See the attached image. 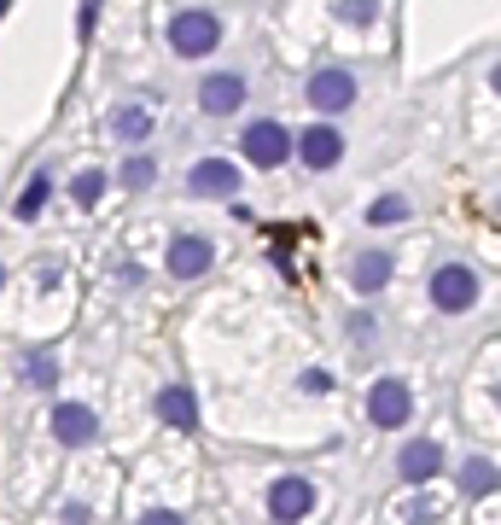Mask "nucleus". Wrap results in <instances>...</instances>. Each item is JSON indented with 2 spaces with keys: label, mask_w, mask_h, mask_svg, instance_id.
Returning a JSON list of instances; mask_svg holds the SVG:
<instances>
[{
  "label": "nucleus",
  "mask_w": 501,
  "mask_h": 525,
  "mask_svg": "<svg viewBox=\"0 0 501 525\" xmlns=\"http://www.w3.org/2000/svg\"><path fill=\"white\" fill-rule=\"evenodd\" d=\"M169 47H175L181 59H204V53H216V47H222V24H216V12H175V18H169Z\"/></svg>",
  "instance_id": "obj_1"
},
{
  "label": "nucleus",
  "mask_w": 501,
  "mask_h": 525,
  "mask_svg": "<svg viewBox=\"0 0 501 525\" xmlns=\"http://www.w3.org/2000/svg\"><path fill=\"white\" fill-rule=\"evenodd\" d=\"M432 304L443 315H461L478 304V269H467V263H443L432 275Z\"/></svg>",
  "instance_id": "obj_2"
},
{
  "label": "nucleus",
  "mask_w": 501,
  "mask_h": 525,
  "mask_svg": "<svg viewBox=\"0 0 501 525\" xmlns=\"http://www.w3.org/2000/svg\"><path fill=\"white\" fill-rule=\"evenodd\" d=\"M239 140H245V158H251L257 170H280V164L292 158V135H286L280 123H268V117H257Z\"/></svg>",
  "instance_id": "obj_3"
},
{
  "label": "nucleus",
  "mask_w": 501,
  "mask_h": 525,
  "mask_svg": "<svg viewBox=\"0 0 501 525\" xmlns=\"http://www.w3.org/2000/svg\"><path fill=\"white\" fill-rule=\"evenodd\" d=\"M309 508H315V485H309L303 473H286V479H274V490H268V514H274L280 525L309 520Z\"/></svg>",
  "instance_id": "obj_4"
},
{
  "label": "nucleus",
  "mask_w": 501,
  "mask_h": 525,
  "mask_svg": "<svg viewBox=\"0 0 501 525\" xmlns=\"http://www.w3.org/2000/svg\"><path fill=\"white\" fill-rule=\"evenodd\" d=\"M239 105H245V76L216 70V76H204L199 82V111L204 117H234Z\"/></svg>",
  "instance_id": "obj_5"
},
{
  "label": "nucleus",
  "mask_w": 501,
  "mask_h": 525,
  "mask_svg": "<svg viewBox=\"0 0 501 525\" xmlns=\"http://www.w3.org/2000/svg\"><path fill=\"white\" fill-rule=\"evenodd\" d=\"M350 100H356V76H350V70L327 65V70H315V76H309V105H315V111H327V117H333V111H344Z\"/></svg>",
  "instance_id": "obj_6"
},
{
  "label": "nucleus",
  "mask_w": 501,
  "mask_h": 525,
  "mask_svg": "<svg viewBox=\"0 0 501 525\" xmlns=\"http://www.w3.org/2000/svg\"><path fill=\"white\" fill-rule=\"evenodd\" d=\"M292 146H298V158L309 170H333L338 158H344V135H338L333 123H315V129L292 135Z\"/></svg>",
  "instance_id": "obj_7"
},
{
  "label": "nucleus",
  "mask_w": 501,
  "mask_h": 525,
  "mask_svg": "<svg viewBox=\"0 0 501 525\" xmlns=\"http://www.w3.org/2000/svg\"><path fill=\"white\" fill-rule=\"evenodd\" d=\"M187 187H193V199H234L239 193V170L228 158H199L193 175H187Z\"/></svg>",
  "instance_id": "obj_8"
},
{
  "label": "nucleus",
  "mask_w": 501,
  "mask_h": 525,
  "mask_svg": "<svg viewBox=\"0 0 501 525\" xmlns=\"http://www.w3.org/2000/svg\"><path fill=\"white\" fill-rule=\"evenodd\" d=\"M368 415H373V426H402V420L414 415V397H408V385H402V380H373Z\"/></svg>",
  "instance_id": "obj_9"
},
{
  "label": "nucleus",
  "mask_w": 501,
  "mask_h": 525,
  "mask_svg": "<svg viewBox=\"0 0 501 525\" xmlns=\"http://www.w3.org/2000/svg\"><path fill=\"white\" fill-rule=\"evenodd\" d=\"M210 263H216V245L199 240V234H181V240L169 245V275H175V280L210 275Z\"/></svg>",
  "instance_id": "obj_10"
},
{
  "label": "nucleus",
  "mask_w": 501,
  "mask_h": 525,
  "mask_svg": "<svg viewBox=\"0 0 501 525\" xmlns=\"http://www.w3.org/2000/svg\"><path fill=\"white\" fill-rule=\"evenodd\" d=\"M53 438L70 444V450H82V444L100 438V420H94V409H82V403H59L53 409Z\"/></svg>",
  "instance_id": "obj_11"
},
{
  "label": "nucleus",
  "mask_w": 501,
  "mask_h": 525,
  "mask_svg": "<svg viewBox=\"0 0 501 525\" xmlns=\"http://www.w3.org/2000/svg\"><path fill=\"white\" fill-rule=\"evenodd\" d=\"M437 467H443V450H437L432 438H420V444H408V450L397 455V473L408 479V485H426V479H437Z\"/></svg>",
  "instance_id": "obj_12"
},
{
  "label": "nucleus",
  "mask_w": 501,
  "mask_h": 525,
  "mask_svg": "<svg viewBox=\"0 0 501 525\" xmlns=\"http://www.w3.org/2000/svg\"><path fill=\"white\" fill-rule=\"evenodd\" d=\"M385 280H391V257L385 251H356V263H350V286L373 298V292H385Z\"/></svg>",
  "instance_id": "obj_13"
},
{
  "label": "nucleus",
  "mask_w": 501,
  "mask_h": 525,
  "mask_svg": "<svg viewBox=\"0 0 501 525\" xmlns=\"http://www.w3.org/2000/svg\"><path fill=\"white\" fill-rule=\"evenodd\" d=\"M158 415H164L169 426H181V432H193V426H199V397H193L187 385H164V391H158Z\"/></svg>",
  "instance_id": "obj_14"
},
{
  "label": "nucleus",
  "mask_w": 501,
  "mask_h": 525,
  "mask_svg": "<svg viewBox=\"0 0 501 525\" xmlns=\"http://www.w3.org/2000/svg\"><path fill=\"white\" fill-rule=\"evenodd\" d=\"M111 135L140 146V140L152 135V111H146V105H117V111H111Z\"/></svg>",
  "instance_id": "obj_15"
},
{
  "label": "nucleus",
  "mask_w": 501,
  "mask_h": 525,
  "mask_svg": "<svg viewBox=\"0 0 501 525\" xmlns=\"http://www.w3.org/2000/svg\"><path fill=\"white\" fill-rule=\"evenodd\" d=\"M47 193H53V175H30V187H24V199H18V216H24V222H35V216H41V205H47Z\"/></svg>",
  "instance_id": "obj_16"
},
{
  "label": "nucleus",
  "mask_w": 501,
  "mask_h": 525,
  "mask_svg": "<svg viewBox=\"0 0 501 525\" xmlns=\"http://www.w3.org/2000/svg\"><path fill=\"white\" fill-rule=\"evenodd\" d=\"M152 181H158V164H152L146 152H134L129 164H123V187H134V193H140V187H152Z\"/></svg>",
  "instance_id": "obj_17"
},
{
  "label": "nucleus",
  "mask_w": 501,
  "mask_h": 525,
  "mask_svg": "<svg viewBox=\"0 0 501 525\" xmlns=\"http://www.w3.org/2000/svg\"><path fill=\"white\" fill-rule=\"evenodd\" d=\"M402 216H408V199H402V193H385V199H373V210H368L373 228H385V222H402Z\"/></svg>",
  "instance_id": "obj_18"
},
{
  "label": "nucleus",
  "mask_w": 501,
  "mask_h": 525,
  "mask_svg": "<svg viewBox=\"0 0 501 525\" xmlns=\"http://www.w3.org/2000/svg\"><path fill=\"white\" fill-rule=\"evenodd\" d=\"M100 193H105V175L100 170H82V175H76V187H70V199H76V205H100Z\"/></svg>",
  "instance_id": "obj_19"
},
{
  "label": "nucleus",
  "mask_w": 501,
  "mask_h": 525,
  "mask_svg": "<svg viewBox=\"0 0 501 525\" xmlns=\"http://www.w3.org/2000/svg\"><path fill=\"white\" fill-rule=\"evenodd\" d=\"M461 485H467L472 496H484V490H496V467H490V461H467V473H461Z\"/></svg>",
  "instance_id": "obj_20"
},
{
  "label": "nucleus",
  "mask_w": 501,
  "mask_h": 525,
  "mask_svg": "<svg viewBox=\"0 0 501 525\" xmlns=\"http://www.w3.org/2000/svg\"><path fill=\"white\" fill-rule=\"evenodd\" d=\"M338 18H344V24H373V18H379V0H344Z\"/></svg>",
  "instance_id": "obj_21"
},
{
  "label": "nucleus",
  "mask_w": 501,
  "mask_h": 525,
  "mask_svg": "<svg viewBox=\"0 0 501 525\" xmlns=\"http://www.w3.org/2000/svg\"><path fill=\"white\" fill-rule=\"evenodd\" d=\"M53 380H59V362H53L47 350H35L30 356V385H53Z\"/></svg>",
  "instance_id": "obj_22"
},
{
  "label": "nucleus",
  "mask_w": 501,
  "mask_h": 525,
  "mask_svg": "<svg viewBox=\"0 0 501 525\" xmlns=\"http://www.w3.org/2000/svg\"><path fill=\"white\" fill-rule=\"evenodd\" d=\"M140 525H181V514H169V508H152V514H140Z\"/></svg>",
  "instance_id": "obj_23"
},
{
  "label": "nucleus",
  "mask_w": 501,
  "mask_h": 525,
  "mask_svg": "<svg viewBox=\"0 0 501 525\" xmlns=\"http://www.w3.org/2000/svg\"><path fill=\"white\" fill-rule=\"evenodd\" d=\"M65 525H88V508H70V514H65Z\"/></svg>",
  "instance_id": "obj_24"
},
{
  "label": "nucleus",
  "mask_w": 501,
  "mask_h": 525,
  "mask_svg": "<svg viewBox=\"0 0 501 525\" xmlns=\"http://www.w3.org/2000/svg\"><path fill=\"white\" fill-rule=\"evenodd\" d=\"M0 280H6V269H0Z\"/></svg>",
  "instance_id": "obj_25"
}]
</instances>
